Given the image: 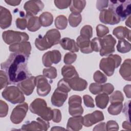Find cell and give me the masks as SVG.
<instances>
[{"mask_svg":"<svg viewBox=\"0 0 131 131\" xmlns=\"http://www.w3.org/2000/svg\"><path fill=\"white\" fill-rule=\"evenodd\" d=\"M28 59L23 54L12 52L7 59L1 63V70L6 73L9 84H17L31 76L27 67Z\"/></svg>","mask_w":131,"mask_h":131,"instance_id":"1","label":"cell"},{"mask_svg":"<svg viewBox=\"0 0 131 131\" xmlns=\"http://www.w3.org/2000/svg\"><path fill=\"white\" fill-rule=\"evenodd\" d=\"M60 37L59 31L57 29H52L48 31L43 36L39 35L35 40V45L39 50L44 51L59 43Z\"/></svg>","mask_w":131,"mask_h":131,"instance_id":"2","label":"cell"},{"mask_svg":"<svg viewBox=\"0 0 131 131\" xmlns=\"http://www.w3.org/2000/svg\"><path fill=\"white\" fill-rule=\"evenodd\" d=\"M29 110L33 114H36L47 121L52 119L53 111L51 107H48L46 101L41 98H36L30 105Z\"/></svg>","mask_w":131,"mask_h":131,"instance_id":"3","label":"cell"},{"mask_svg":"<svg viewBox=\"0 0 131 131\" xmlns=\"http://www.w3.org/2000/svg\"><path fill=\"white\" fill-rule=\"evenodd\" d=\"M131 1H110L108 9L116 14L120 20H124L130 16L131 12Z\"/></svg>","mask_w":131,"mask_h":131,"instance_id":"4","label":"cell"},{"mask_svg":"<svg viewBox=\"0 0 131 131\" xmlns=\"http://www.w3.org/2000/svg\"><path fill=\"white\" fill-rule=\"evenodd\" d=\"M121 57L117 54H110L107 57L101 59L99 63L100 69L108 76L113 75L115 70L121 62Z\"/></svg>","mask_w":131,"mask_h":131,"instance_id":"5","label":"cell"},{"mask_svg":"<svg viewBox=\"0 0 131 131\" xmlns=\"http://www.w3.org/2000/svg\"><path fill=\"white\" fill-rule=\"evenodd\" d=\"M2 97L12 104L23 103L25 100V97L23 93L15 86H9L6 87L2 93Z\"/></svg>","mask_w":131,"mask_h":131,"instance_id":"6","label":"cell"},{"mask_svg":"<svg viewBox=\"0 0 131 131\" xmlns=\"http://www.w3.org/2000/svg\"><path fill=\"white\" fill-rule=\"evenodd\" d=\"M2 38L4 42L8 45L27 41L29 39V35L25 32L7 30L3 32Z\"/></svg>","mask_w":131,"mask_h":131,"instance_id":"7","label":"cell"},{"mask_svg":"<svg viewBox=\"0 0 131 131\" xmlns=\"http://www.w3.org/2000/svg\"><path fill=\"white\" fill-rule=\"evenodd\" d=\"M116 40L111 34L104 36L101 39V47L99 51L101 56H107L112 54L115 51V45Z\"/></svg>","mask_w":131,"mask_h":131,"instance_id":"8","label":"cell"},{"mask_svg":"<svg viewBox=\"0 0 131 131\" xmlns=\"http://www.w3.org/2000/svg\"><path fill=\"white\" fill-rule=\"evenodd\" d=\"M82 99L79 95L71 96L68 101L69 113L73 117L81 116L83 113L81 105Z\"/></svg>","mask_w":131,"mask_h":131,"instance_id":"9","label":"cell"},{"mask_svg":"<svg viewBox=\"0 0 131 131\" xmlns=\"http://www.w3.org/2000/svg\"><path fill=\"white\" fill-rule=\"evenodd\" d=\"M28 110V105L26 102H23L16 106L13 110L10 115L11 121L18 124L23 121L25 118Z\"/></svg>","mask_w":131,"mask_h":131,"instance_id":"10","label":"cell"},{"mask_svg":"<svg viewBox=\"0 0 131 131\" xmlns=\"http://www.w3.org/2000/svg\"><path fill=\"white\" fill-rule=\"evenodd\" d=\"M49 127V121L38 117L37 118L36 121H32L23 125L20 129L23 130H47Z\"/></svg>","mask_w":131,"mask_h":131,"instance_id":"11","label":"cell"},{"mask_svg":"<svg viewBox=\"0 0 131 131\" xmlns=\"http://www.w3.org/2000/svg\"><path fill=\"white\" fill-rule=\"evenodd\" d=\"M36 78V92L37 94L42 97L46 96L51 91V86L46 77L43 75H38Z\"/></svg>","mask_w":131,"mask_h":131,"instance_id":"12","label":"cell"},{"mask_svg":"<svg viewBox=\"0 0 131 131\" xmlns=\"http://www.w3.org/2000/svg\"><path fill=\"white\" fill-rule=\"evenodd\" d=\"M61 58V55L58 50H54L45 53L42 57V63L45 67H50L53 63H59Z\"/></svg>","mask_w":131,"mask_h":131,"instance_id":"13","label":"cell"},{"mask_svg":"<svg viewBox=\"0 0 131 131\" xmlns=\"http://www.w3.org/2000/svg\"><path fill=\"white\" fill-rule=\"evenodd\" d=\"M36 84V77L30 76L24 80L18 83L17 85L25 95L29 96L33 93Z\"/></svg>","mask_w":131,"mask_h":131,"instance_id":"14","label":"cell"},{"mask_svg":"<svg viewBox=\"0 0 131 131\" xmlns=\"http://www.w3.org/2000/svg\"><path fill=\"white\" fill-rule=\"evenodd\" d=\"M9 50L11 52L23 54L29 58L31 51V43L27 41L14 43L9 46Z\"/></svg>","mask_w":131,"mask_h":131,"instance_id":"15","label":"cell"},{"mask_svg":"<svg viewBox=\"0 0 131 131\" xmlns=\"http://www.w3.org/2000/svg\"><path fill=\"white\" fill-rule=\"evenodd\" d=\"M99 19L101 23L111 25L117 24L121 21L120 19L108 9H105L100 11Z\"/></svg>","mask_w":131,"mask_h":131,"instance_id":"16","label":"cell"},{"mask_svg":"<svg viewBox=\"0 0 131 131\" xmlns=\"http://www.w3.org/2000/svg\"><path fill=\"white\" fill-rule=\"evenodd\" d=\"M104 119V117L103 113L100 111L96 110L83 117V125L86 127H90Z\"/></svg>","mask_w":131,"mask_h":131,"instance_id":"17","label":"cell"},{"mask_svg":"<svg viewBox=\"0 0 131 131\" xmlns=\"http://www.w3.org/2000/svg\"><path fill=\"white\" fill-rule=\"evenodd\" d=\"M43 7L44 4L41 1H29L26 2L24 5L26 14L34 16L41 11Z\"/></svg>","mask_w":131,"mask_h":131,"instance_id":"18","label":"cell"},{"mask_svg":"<svg viewBox=\"0 0 131 131\" xmlns=\"http://www.w3.org/2000/svg\"><path fill=\"white\" fill-rule=\"evenodd\" d=\"M12 15L6 8L0 6V27L2 29L9 27L12 23Z\"/></svg>","mask_w":131,"mask_h":131,"instance_id":"19","label":"cell"},{"mask_svg":"<svg viewBox=\"0 0 131 131\" xmlns=\"http://www.w3.org/2000/svg\"><path fill=\"white\" fill-rule=\"evenodd\" d=\"M68 96V93L63 92L56 88L51 96V100L52 104L55 106L60 107L63 104Z\"/></svg>","mask_w":131,"mask_h":131,"instance_id":"20","label":"cell"},{"mask_svg":"<svg viewBox=\"0 0 131 131\" xmlns=\"http://www.w3.org/2000/svg\"><path fill=\"white\" fill-rule=\"evenodd\" d=\"M68 81L71 88L76 91H83L88 86L87 81L79 77L72 78L68 80Z\"/></svg>","mask_w":131,"mask_h":131,"instance_id":"21","label":"cell"},{"mask_svg":"<svg viewBox=\"0 0 131 131\" xmlns=\"http://www.w3.org/2000/svg\"><path fill=\"white\" fill-rule=\"evenodd\" d=\"M82 125L83 117L79 116L71 117L68 121L67 129L68 130L78 131L82 128Z\"/></svg>","mask_w":131,"mask_h":131,"instance_id":"22","label":"cell"},{"mask_svg":"<svg viewBox=\"0 0 131 131\" xmlns=\"http://www.w3.org/2000/svg\"><path fill=\"white\" fill-rule=\"evenodd\" d=\"M76 43L82 53L89 54L93 52L91 48L90 39L79 35L76 39Z\"/></svg>","mask_w":131,"mask_h":131,"instance_id":"23","label":"cell"},{"mask_svg":"<svg viewBox=\"0 0 131 131\" xmlns=\"http://www.w3.org/2000/svg\"><path fill=\"white\" fill-rule=\"evenodd\" d=\"M25 17L27 20V28L29 31L31 32H35L40 29L41 25L39 21V17L27 14L25 15Z\"/></svg>","mask_w":131,"mask_h":131,"instance_id":"24","label":"cell"},{"mask_svg":"<svg viewBox=\"0 0 131 131\" xmlns=\"http://www.w3.org/2000/svg\"><path fill=\"white\" fill-rule=\"evenodd\" d=\"M61 47L66 50H69L71 52H77L79 51V47L74 39L68 37H64L60 40Z\"/></svg>","mask_w":131,"mask_h":131,"instance_id":"25","label":"cell"},{"mask_svg":"<svg viewBox=\"0 0 131 131\" xmlns=\"http://www.w3.org/2000/svg\"><path fill=\"white\" fill-rule=\"evenodd\" d=\"M130 59H125L121 64L119 73L122 78L125 80L130 81L131 80V63Z\"/></svg>","mask_w":131,"mask_h":131,"instance_id":"26","label":"cell"},{"mask_svg":"<svg viewBox=\"0 0 131 131\" xmlns=\"http://www.w3.org/2000/svg\"><path fill=\"white\" fill-rule=\"evenodd\" d=\"M61 72L63 78L67 80H69L74 77H79L78 74L75 67L71 64L64 66L61 69Z\"/></svg>","mask_w":131,"mask_h":131,"instance_id":"27","label":"cell"},{"mask_svg":"<svg viewBox=\"0 0 131 131\" xmlns=\"http://www.w3.org/2000/svg\"><path fill=\"white\" fill-rule=\"evenodd\" d=\"M113 34L119 40L126 38L128 41H130V30L125 27L119 26L114 28Z\"/></svg>","mask_w":131,"mask_h":131,"instance_id":"28","label":"cell"},{"mask_svg":"<svg viewBox=\"0 0 131 131\" xmlns=\"http://www.w3.org/2000/svg\"><path fill=\"white\" fill-rule=\"evenodd\" d=\"M86 5V1L84 0L71 1L70 10L73 13L80 14L84 9Z\"/></svg>","mask_w":131,"mask_h":131,"instance_id":"29","label":"cell"},{"mask_svg":"<svg viewBox=\"0 0 131 131\" xmlns=\"http://www.w3.org/2000/svg\"><path fill=\"white\" fill-rule=\"evenodd\" d=\"M109 101V97L107 94L104 93L99 94L95 97V102L97 106L101 109L105 108Z\"/></svg>","mask_w":131,"mask_h":131,"instance_id":"30","label":"cell"},{"mask_svg":"<svg viewBox=\"0 0 131 131\" xmlns=\"http://www.w3.org/2000/svg\"><path fill=\"white\" fill-rule=\"evenodd\" d=\"M41 26L47 27L51 26L53 22V16L49 12H44L39 17Z\"/></svg>","mask_w":131,"mask_h":131,"instance_id":"31","label":"cell"},{"mask_svg":"<svg viewBox=\"0 0 131 131\" xmlns=\"http://www.w3.org/2000/svg\"><path fill=\"white\" fill-rule=\"evenodd\" d=\"M123 108V104L122 102H112L108 106L107 111L112 115H118L119 114Z\"/></svg>","mask_w":131,"mask_h":131,"instance_id":"32","label":"cell"},{"mask_svg":"<svg viewBox=\"0 0 131 131\" xmlns=\"http://www.w3.org/2000/svg\"><path fill=\"white\" fill-rule=\"evenodd\" d=\"M117 51L121 53H125L130 51L131 45L129 42L124 39L119 40L117 45Z\"/></svg>","mask_w":131,"mask_h":131,"instance_id":"33","label":"cell"},{"mask_svg":"<svg viewBox=\"0 0 131 131\" xmlns=\"http://www.w3.org/2000/svg\"><path fill=\"white\" fill-rule=\"evenodd\" d=\"M67 25L68 20L64 15H60L55 18V26L57 29L64 30L67 28Z\"/></svg>","mask_w":131,"mask_h":131,"instance_id":"34","label":"cell"},{"mask_svg":"<svg viewBox=\"0 0 131 131\" xmlns=\"http://www.w3.org/2000/svg\"><path fill=\"white\" fill-rule=\"evenodd\" d=\"M82 20V16L80 14L72 13L69 16V22L70 25L72 27L78 26Z\"/></svg>","mask_w":131,"mask_h":131,"instance_id":"35","label":"cell"},{"mask_svg":"<svg viewBox=\"0 0 131 131\" xmlns=\"http://www.w3.org/2000/svg\"><path fill=\"white\" fill-rule=\"evenodd\" d=\"M43 75L50 79H55L57 77V70L54 67H50L48 68L43 69Z\"/></svg>","mask_w":131,"mask_h":131,"instance_id":"36","label":"cell"},{"mask_svg":"<svg viewBox=\"0 0 131 131\" xmlns=\"http://www.w3.org/2000/svg\"><path fill=\"white\" fill-rule=\"evenodd\" d=\"M80 35L82 37L90 39L93 36V28L90 25H85L81 29Z\"/></svg>","mask_w":131,"mask_h":131,"instance_id":"37","label":"cell"},{"mask_svg":"<svg viewBox=\"0 0 131 131\" xmlns=\"http://www.w3.org/2000/svg\"><path fill=\"white\" fill-rule=\"evenodd\" d=\"M57 88L66 93H69L71 90V88L69 84L68 80L64 78L60 79L58 81Z\"/></svg>","mask_w":131,"mask_h":131,"instance_id":"38","label":"cell"},{"mask_svg":"<svg viewBox=\"0 0 131 131\" xmlns=\"http://www.w3.org/2000/svg\"><path fill=\"white\" fill-rule=\"evenodd\" d=\"M94 80L98 83H104L107 81V77L105 75L100 71H96L93 75Z\"/></svg>","mask_w":131,"mask_h":131,"instance_id":"39","label":"cell"},{"mask_svg":"<svg viewBox=\"0 0 131 131\" xmlns=\"http://www.w3.org/2000/svg\"><path fill=\"white\" fill-rule=\"evenodd\" d=\"M109 99L111 103L115 102H122L124 100V96L121 92L119 91H116L111 95Z\"/></svg>","mask_w":131,"mask_h":131,"instance_id":"40","label":"cell"},{"mask_svg":"<svg viewBox=\"0 0 131 131\" xmlns=\"http://www.w3.org/2000/svg\"><path fill=\"white\" fill-rule=\"evenodd\" d=\"M96 32L98 37H103L109 33V29L107 27L101 24H99L96 27Z\"/></svg>","mask_w":131,"mask_h":131,"instance_id":"41","label":"cell"},{"mask_svg":"<svg viewBox=\"0 0 131 131\" xmlns=\"http://www.w3.org/2000/svg\"><path fill=\"white\" fill-rule=\"evenodd\" d=\"M77 59V55L73 52L67 53L63 58L64 63L66 64H71L75 62Z\"/></svg>","mask_w":131,"mask_h":131,"instance_id":"42","label":"cell"},{"mask_svg":"<svg viewBox=\"0 0 131 131\" xmlns=\"http://www.w3.org/2000/svg\"><path fill=\"white\" fill-rule=\"evenodd\" d=\"M9 84V81L6 73L3 70L0 71V89L2 90L3 88L6 87Z\"/></svg>","mask_w":131,"mask_h":131,"instance_id":"43","label":"cell"},{"mask_svg":"<svg viewBox=\"0 0 131 131\" xmlns=\"http://www.w3.org/2000/svg\"><path fill=\"white\" fill-rule=\"evenodd\" d=\"M102 85L98 83H92L89 86L90 92L94 95L99 94L102 92Z\"/></svg>","mask_w":131,"mask_h":131,"instance_id":"44","label":"cell"},{"mask_svg":"<svg viewBox=\"0 0 131 131\" xmlns=\"http://www.w3.org/2000/svg\"><path fill=\"white\" fill-rule=\"evenodd\" d=\"M101 38L95 37L91 41V46L93 51L99 52L101 47Z\"/></svg>","mask_w":131,"mask_h":131,"instance_id":"45","label":"cell"},{"mask_svg":"<svg viewBox=\"0 0 131 131\" xmlns=\"http://www.w3.org/2000/svg\"><path fill=\"white\" fill-rule=\"evenodd\" d=\"M55 6L59 9H64L67 8L70 6L71 1H58L55 0L54 1Z\"/></svg>","mask_w":131,"mask_h":131,"instance_id":"46","label":"cell"},{"mask_svg":"<svg viewBox=\"0 0 131 131\" xmlns=\"http://www.w3.org/2000/svg\"><path fill=\"white\" fill-rule=\"evenodd\" d=\"M16 27L20 30H25L27 26V20L25 17L17 18L15 21Z\"/></svg>","mask_w":131,"mask_h":131,"instance_id":"47","label":"cell"},{"mask_svg":"<svg viewBox=\"0 0 131 131\" xmlns=\"http://www.w3.org/2000/svg\"><path fill=\"white\" fill-rule=\"evenodd\" d=\"M8 106L7 104L2 100H0V117H5L7 115L8 112Z\"/></svg>","mask_w":131,"mask_h":131,"instance_id":"48","label":"cell"},{"mask_svg":"<svg viewBox=\"0 0 131 131\" xmlns=\"http://www.w3.org/2000/svg\"><path fill=\"white\" fill-rule=\"evenodd\" d=\"M83 99L84 104L86 107L91 108L95 107L94 100L91 96L88 95H84L83 96Z\"/></svg>","mask_w":131,"mask_h":131,"instance_id":"49","label":"cell"},{"mask_svg":"<svg viewBox=\"0 0 131 131\" xmlns=\"http://www.w3.org/2000/svg\"><path fill=\"white\" fill-rule=\"evenodd\" d=\"M105 127L106 130H118L119 129V125L118 123L114 120H110L107 121Z\"/></svg>","mask_w":131,"mask_h":131,"instance_id":"50","label":"cell"},{"mask_svg":"<svg viewBox=\"0 0 131 131\" xmlns=\"http://www.w3.org/2000/svg\"><path fill=\"white\" fill-rule=\"evenodd\" d=\"M114 90V87L113 85L111 83H107L102 85V92L103 93H104L107 95H109L112 94Z\"/></svg>","mask_w":131,"mask_h":131,"instance_id":"51","label":"cell"},{"mask_svg":"<svg viewBox=\"0 0 131 131\" xmlns=\"http://www.w3.org/2000/svg\"><path fill=\"white\" fill-rule=\"evenodd\" d=\"M53 115L52 118L53 121L59 123L61 120V114L60 110L58 109H53Z\"/></svg>","mask_w":131,"mask_h":131,"instance_id":"52","label":"cell"},{"mask_svg":"<svg viewBox=\"0 0 131 131\" xmlns=\"http://www.w3.org/2000/svg\"><path fill=\"white\" fill-rule=\"evenodd\" d=\"M108 5V1H97L96 2V8L99 11L105 9Z\"/></svg>","mask_w":131,"mask_h":131,"instance_id":"53","label":"cell"},{"mask_svg":"<svg viewBox=\"0 0 131 131\" xmlns=\"http://www.w3.org/2000/svg\"><path fill=\"white\" fill-rule=\"evenodd\" d=\"M130 102L129 100L127 102H126L124 105V108L123 110V112L125 114L126 117L128 119V121H130V115H129V110H130Z\"/></svg>","mask_w":131,"mask_h":131,"instance_id":"54","label":"cell"},{"mask_svg":"<svg viewBox=\"0 0 131 131\" xmlns=\"http://www.w3.org/2000/svg\"><path fill=\"white\" fill-rule=\"evenodd\" d=\"M130 90H131V86H130V84L126 85L123 88L124 92L125 93L126 96L128 98H130V95H131Z\"/></svg>","mask_w":131,"mask_h":131,"instance_id":"55","label":"cell"},{"mask_svg":"<svg viewBox=\"0 0 131 131\" xmlns=\"http://www.w3.org/2000/svg\"><path fill=\"white\" fill-rule=\"evenodd\" d=\"M5 2L8 4L9 5L12 6H16L19 5L21 1H17V0H5Z\"/></svg>","mask_w":131,"mask_h":131,"instance_id":"56","label":"cell"},{"mask_svg":"<svg viewBox=\"0 0 131 131\" xmlns=\"http://www.w3.org/2000/svg\"><path fill=\"white\" fill-rule=\"evenodd\" d=\"M105 122H101L99 124L97 125L94 128L93 130H106L105 126Z\"/></svg>","mask_w":131,"mask_h":131,"instance_id":"57","label":"cell"},{"mask_svg":"<svg viewBox=\"0 0 131 131\" xmlns=\"http://www.w3.org/2000/svg\"><path fill=\"white\" fill-rule=\"evenodd\" d=\"M122 127L125 128V129L130 130V121H125L122 123Z\"/></svg>","mask_w":131,"mask_h":131,"instance_id":"58","label":"cell"},{"mask_svg":"<svg viewBox=\"0 0 131 131\" xmlns=\"http://www.w3.org/2000/svg\"><path fill=\"white\" fill-rule=\"evenodd\" d=\"M130 16H129L128 18L127 19V20L125 21L126 26H128L129 28L130 27Z\"/></svg>","mask_w":131,"mask_h":131,"instance_id":"59","label":"cell"},{"mask_svg":"<svg viewBox=\"0 0 131 131\" xmlns=\"http://www.w3.org/2000/svg\"><path fill=\"white\" fill-rule=\"evenodd\" d=\"M66 129L62 127H61L60 126H54L53 127H52L51 130H65Z\"/></svg>","mask_w":131,"mask_h":131,"instance_id":"60","label":"cell"}]
</instances>
